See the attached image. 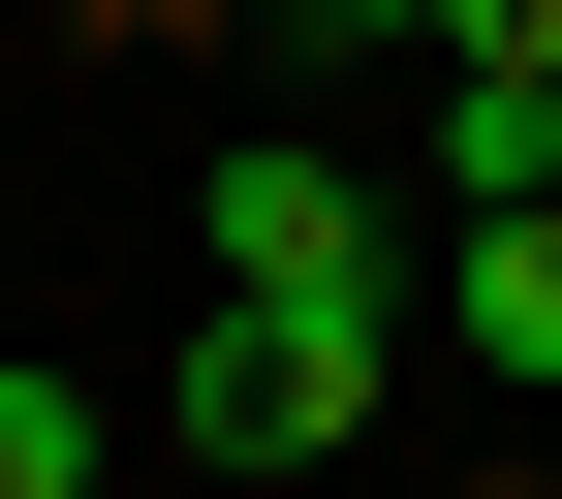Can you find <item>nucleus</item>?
Masks as SVG:
<instances>
[{"label": "nucleus", "instance_id": "5", "mask_svg": "<svg viewBox=\"0 0 562 499\" xmlns=\"http://www.w3.org/2000/svg\"><path fill=\"white\" fill-rule=\"evenodd\" d=\"M63 468H94V406H63V375H0V499H63Z\"/></svg>", "mask_w": 562, "mask_h": 499}, {"label": "nucleus", "instance_id": "1", "mask_svg": "<svg viewBox=\"0 0 562 499\" xmlns=\"http://www.w3.org/2000/svg\"><path fill=\"white\" fill-rule=\"evenodd\" d=\"M406 406V281H220V343H188V468H344Z\"/></svg>", "mask_w": 562, "mask_h": 499}, {"label": "nucleus", "instance_id": "2", "mask_svg": "<svg viewBox=\"0 0 562 499\" xmlns=\"http://www.w3.org/2000/svg\"><path fill=\"white\" fill-rule=\"evenodd\" d=\"M220 281H406V188H344V157H220Z\"/></svg>", "mask_w": 562, "mask_h": 499}, {"label": "nucleus", "instance_id": "6", "mask_svg": "<svg viewBox=\"0 0 562 499\" xmlns=\"http://www.w3.org/2000/svg\"><path fill=\"white\" fill-rule=\"evenodd\" d=\"M406 32H438V63H562V0H406Z\"/></svg>", "mask_w": 562, "mask_h": 499}, {"label": "nucleus", "instance_id": "7", "mask_svg": "<svg viewBox=\"0 0 562 499\" xmlns=\"http://www.w3.org/2000/svg\"><path fill=\"white\" fill-rule=\"evenodd\" d=\"M281 32H406V0H281Z\"/></svg>", "mask_w": 562, "mask_h": 499}, {"label": "nucleus", "instance_id": "4", "mask_svg": "<svg viewBox=\"0 0 562 499\" xmlns=\"http://www.w3.org/2000/svg\"><path fill=\"white\" fill-rule=\"evenodd\" d=\"M438 313H469V375H562V219H469Z\"/></svg>", "mask_w": 562, "mask_h": 499}, {"label": "nucleus", "instance_id": "3", "mask_svg": "<svg viewBox=\"0 0 562 499\" xmlns=\"http://www.w3.org/2000/svg\"><path fill=\"white\" fill-rule=\"evenodd\" d=\"M438 219H562V63H469L438 94Z\"/></svg>", "mask_w": 562, "mask_h": 499}]
</instances>
